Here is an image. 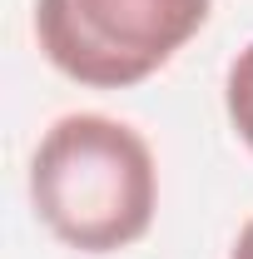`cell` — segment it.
Masks as SVG:
<instances>
[{"label": "cell", "instance_id": "1", "mask_svg": "<svg viewBox=\"0 0 253 259\" xmlns=\"http://www.w3.org/2000/svg\"><path fill=\"white\" fill-rule=\"evenodd\" d=\"M30 204L60 244L80 254H119L154 225V150L114 115H60L30 155Z\"/></svg>", "mask_w": 253, "mask_h": 259}, {"label": "cell", "instance_id": "2", "mask_svg": "<svg viewBox=\"0 0 253 259\" xmlns=\"http://www.w3.org/2000/svg\"><path fill=\"white\" fill-rule=\"evenodd\" d=\"M214 0H35V40L65 80L129 90L209 25Z\"/></svg>", "mask_w": 253, "mask_h": 259}, {"label": "cell", "instance_id": "3", "mask_svg": "<svg viewBox=\"0 0 253 259\" xmlns=\"http://www.w3.org/2000/svg\"><path fill=\"white\" fill-rule=\"evenodd\" d=\"M223 110H228V125L238 130V140L253 150V40L233 55L223 75Z\"/></svg>", "mask_w": 253, "mask_h": 259}, {"label": "cell", "instance_id": "4", "mask_svg": "<svg viewBox=\"0 0 253 259\" xmlns=\"http://www.w3.org/2000/svg\"><path fill=\"white\" fill-rule=\"evenodd\" d=\"M228 259H253V220L243 229H238V239H233V249H228Z\"/></svg>", "mask_w": 253, "mask_h": 259}]
</instances>
